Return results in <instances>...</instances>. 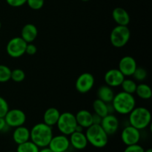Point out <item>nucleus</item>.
Listing matches in <instances>:
<instances>
[{
  "label": "nucleus",
  "mask_w": 152,
  "mask_h": 152,
  "mask_svg": "<svg viewBox=\"0 0 152 152\" xmlns=\"http://www.w3.org/2000/svg\"><path fill=\"white\" fill-rule=\"evenodd\" d=\"M77 125L83 129H87L93 125V114L88 110H80L75 115Z\"/></svg>",
  "instance_id": "f3484780"
},
{
  "label": "nucleus",
  "mask_w": 152,
  "mask_h": 152,
  "mask_svg": "<svg viewBox=\"0 0 152 152\" xmlns=\"http://www.w3.org/2000/svg\"><path fill=\"white\" fill-rule=\"evenodd\" d=\"M111 105L114 111H117L120 114L126 115L136 107V99L134 94L121 91L114 95Z\"/></svg>",
  "instance_id": "f03ea898"
},
{
  "label": "nucleus",
  "mask_w": 152,
  "mask_h": 152,
  "mask_svg": "<svg viewBox=\"0 0 152 152\" xmlns=\"http://www.w3.org/2000/svg\"><path fill=\"white\" fill-rule=\"evenodd\" d=\"M39 148L32 141L28 140L18 145L16 152H39Z\"/></svg>",
  "instance_id": "b1692460"
},
{
  "label": "nucleus",
  "mask_w": 152,
  "mask_h": 152,
  "mask_svg": "<svg viewBox=\"0 0 152 152\" xmlns=\"http://www.w3.org/2000/svg\"><path fill=\"white\" fill-rule=\"evenodd\" d=\"M130 37L131 31L128 26L117 25L111 31L110 41L114 48H120L129 42Z\"/></svg>",
  "instance_id": "39448f33"
},
{
  "label": "nucleus",
  "mask_w": 152,
  "mask_h": 152,
  "mask_svg": "<svg viewBox=\"0 0 152 152\" xmlns=\"http://www.w3.org/2000/svg\"><path fill=\"white\" fill-rule=\"evenodd\" d=\"M11 70L4 65H0V83H4L10 80Z\"/></svg>",
  "instance_id": "a878e982"
},
{
  "label": "nucleus",
  "mask_w": 152,
  "mask_h": 152,
  "mask_svg": "<svg viewBox=\"0 0 152 152\" xmlns=\"http://www.w3.org/2000/svg\"><path fill=\"white\" fill-rule=\"evenodd\" d=\"M95 80L90 73H83L80 74L75 83V88L80 94H86L90 91L94 86Z\"/></svg>",
  "instance_id": "1a4fd4ad"
},
{
  "label": "nucleus",
  "mask_w": 152,
  "mask_h": 152,
  "mask_svg": "<svg viewBox=\"0 0 152 152\" xmlns=\"http://www.w3.org/2000/svg\"><path fill=\"white\" fill-rule=\"evenodd\" d=\"M121 139L126 146L137 144L140 140V131L129 125L122 132Z\"/></svg>",
  "instance_id": "9d476101"
},
{
  "label": "nucleus",
  "mask_w": 152,
  "mask_h": 152,
  "mask_svg": "<svg viewBox=\"0 0 152 152\" xmlns=\"http://www.w3.org/2000/svg\"><path fill=\"white\" fill-rule=\"evenodd\" d=\"M25 78V74L23 70L20 68H16L11 71V76L10 80H13L15 83H22Z\"/></svg>",
  "instance_id": "bb28decb"
},
{
  "label": "nucleus",
  "mask_w": 152,
  "mask_h": 152,
  "mask_svg": "<svg viewBox=\"0 0 152 152\" xmlns=\"http://www.w3.org/2000/svg\"><path fill=\"white\" fill-rule=\"evenodd\" d=\"M82 1H89V0H82Z\"/></svg>",
  "instance_id": "4c0bfd02"
},
{
  "label": "nucleus",
  "mask_w": 152,
  "mask_h": 152,
  "mask_svg": "<svg viewBox=\"0 0 152 152\" xmlns=\"http://www.w3.org/2000/svg\"><path fill=\"white\" fill-rule=\"evenodd\" d=\"M1 22H0V29H1Z\"/></svg>",
  "instance_id": "58836bf2"
},
{
  "label": "nucleus",
  "mask_w": 152,
  "mask_h": 152,
  "mask_svg": "<svg viewBox=\"0 0 152 152\" xmlns=\"http://www.w3.org/2000/svg\"><path fill=\"white\" fill-rule=\"evenodd\" d=\"M38 35V30L34 24L28 23L24 25L21 31V37L27 43H32Z\"/></svg>",
  "instance_id": "a211bd4d"
},
{
  "label": "nucleus",
  "mask_w": 152,
  "mask_h": 152,
  "mask_svg": "<svg viewBox=\"0 0 152 152\" xmlns=\"http://www.w3.org/2000/svg\"><path fill=\"white\" fill-rule=\"evenodd\" d=\"M129 114L130 125L138 130H143L151 124V114L146 108L135 107Z\"/></svg>",
  "instance_id": "7ed1b4c3"
},
{
  "label": "nucleus",
  "mask_w": 152,
  "mask_h": 152,
  "mask_svg": "<svg viewBox=\"0 0 152 152\" xmlns=\"http://www.w3.org/2000/svg\"><path fill=\"white\" fill-rule=\"evenodd\" d=\"M96 95H97L98 99H101L106 103H110V102H112L115 94L114 93V91L110 86L104 85V86H101L98 88Z\"/></svg>",
  "instance_id": "412c9836"
},
{
  "label": "nucleus",
  "mask_w": 152,
  "mask_h": 152,
  "mask_svg": "<svg viewBox=\"0 0 152 152\" xmlns=\"http://www.w3.org/2000/svg\"><path fill=\"white\" fill-rule=\"evenodd\" d=\"M125 76L122 74L119 69H110L107 71L104 76V80L107 86L111 88L118 87L121 86L125 79Z\"/></svg>",
  "instance_id": "4468645a"
},
{
  "label": "nucleus",
  "mask_w": 152,
  "mask_h": 152,
  "mask_svg": "<svg viewBox=\"0 0 152 152\" xmlns=\"http://www.w3.org/2000/svg\"><path fill=\"white\" fill-rule=\"evenodd\" d=\"M37 52V48L35 45L33 43H28L26 46V50H25V53H28V55H32L36 54Z\"/></svg>",
  "instance_id": "473e14b6"
},
{
  "label": "nucleus",
  "mask_w": 152,
  "mask_h": 152,
  "mask_svg": "<svg viewBox=\"0 0 152 152\" xmlns=\"http://www.w3.org/2000/svg\"><path fill=\"white\" fill-rule=\"evenodd\" d=\"M9 110V105L5 99L0 96V117H4Z\"/></svg>",
  "instance_id": "c756f323"
},
{
  "label": "nucleus",
  "mask_w": 152,
  "mask_h": 152,
  "mask_svg": "<svg viewBox=\"0 0 152 152\" xmlns=\"http://www.w3.org/2000/svg\"><path fill=\"white\" fill-rule=\"evenodd\" d=\"M112 16L117 25L128 26V25L130 23V16L127 10L123 7H115L113 10Z\"/></svg>",
  "instance_id": "dca6fc26"
},
{
  "label": "nucleus",
  "mask_w": 152,
  "mask_h": 152,
  "mask_svg": "<svg viewBox=\"0 0 152 152\" xmlns=\"http://www.w3.org/2000/svg\"><path fill=\"white\" fill-rule=\"evenodd\" d=\"M53 136L52 127L44 123L34 125L30 130V140L39 148L48 146Z\"/></svg>",
  "instance_id": "f257e3e1"
},
{
  "label": "nucleus",
  "mask_w": 152,
  "mask_h": 152,
  "mask_svg": "<svg viewBox=\"0 0 152 152\" xmlns=\"http://www.w3.org/2000/svg\"><path fill=\"white\" fill-rule=\"evenodd\" d=\"M7 124H6V122L4 120V117H0V132H2L4 131V129L7 127Z\"/></svg>",
  "instance_id": "f704fd0d"
},
{
  "label": "nucleus",
  "mask_w": 152,
  "mask_h": 152,
  "mask_svg": "<svg viewBox=\"0 0 152 152\" xmlns=\"http://www.w3.org/2000/svg\"><path fill=\"white\" fill-rule=\"evenodd\" d=\"M60 116V112L56 108H49L45 111L43 115V123L49 126H53L56 125Z\"/></svg>",
  "instance_id": "aec40b11"
},
{
  "label": "nucleus",
  "mask_w": 152,
  "mask_h": 152,
  "mask_svg": "<svg viewBox=\"0 0 152 152\" xmlns=\"http://www.w3.org/2000/svg\"><path fill=\"white\" fill-rule=\"evenodd\" d=\"M70 145L75 149L83 150L87 147L88 142L86 134L83 132H74L69 135Z\"/></svg>",
  "instance_id": "2eb2a0df"
},
{
  "label": "nucleus",
  "mask_w": 152,
  "mask_h": 152,
  "mask_svg": "<svg viewBox=\"0 0 152 152\" xmlns=\"http://www.w3.org/2000/svg\"><path fill=\"white\" fill-rule=\"evenodd\" d=\"M108 104L103 102L101 99H96L93 102V109L94 111V114L100 116L101 117H104L108 114Z\"/></svg>",
  "instance_id": "4be33fe9"
},
{
  "label": "nucleus",
  "mask_w": 152,
  "mask_h": 152,
  "mask_svg": "<svg viewBox=\"0 0 152 152\" xmlns=\"http://www.w3.org/2000/svg\"><path fill=\"white\" fill-rule=\"evenodd\" d=\"M63 152H71V151H68V150H67V151H63Z\"/></svg>",
  "instance_id": "ea45409f"
},
{
  "label": "nucleus",
  "mask_w": 152,
  "mask_h": 152,
  "mask_svg": "<svg viewBox=\"0 0 152 152\" xmlns=\"http://www.w3.org/2000/svg\"><path fill=\"white\" fill-rule=\"evenodd\" d=\"M144 152H152L151 148H148L146 150H144Z\"/></svg>",
  "instance_id": "e433bc0d"
},
{
  "label": "nucleus",
  "mask_w": 152,
  "mask_h": 152,
  "mask_svg": "<svg viewBox=\"0 0 152 152\" xmlns=\"http://www.w3.org/2000/svg\"><path fill=\"white\" fill-rule=\"evenodd\" d=\"M100 126L108 136L113 135L118 130L119 120L114 114H108L102 117Z\"/></svg>",
  "instance_id": "ddd939ff"
},
{
  "label": "nucleus",
  "mask_w": 152,
  "mask_h": 152,
  "mask_svg": "<svg viewBox=\"0 0 152 152\" xmlns=\"http://www.w3.org/2000/svg\"><path fill=\"white\" fill-rule=\"evenodd\" d=\"M147 75H148V73H147L146 70L145 68H142V67H137L134 72L132 77H134V79L136 81L142 82L146 79Z\"/></svg>",
  "instance_id": "cd10ccee"
},
{
  "label": "nucleus",
  "mask_w": 152,
  "mask_h": 152,
  "mask_svg": "<svg viewBox=\"0 0 152 152\" xmlns=\"http://www.w3.org/2000/svg\"><path fill=\"white\" fill-rule=\"evenodd\" d=\"M13 140L17 145L30 140V130L24 126L15 128L13 132Z\"/></svg>",
  "instance_id": "6ab92c4d"
},
{
  "label": "nucleus",
  "mask_w": 152,
  "mask_h": 152,
  "mask_svg": "<svg viewBox=\"0 0 152 152\" xmlns=\"http://www.w3.org/2000/svg\"><path fill=\"white\" fill-rule=\"evenodd\" d=\"M102 118L100 116L97 115L96 114H93V124H97L100 125L101 121H102Z\"/></svg>",
  "instance_id": "72a5a7b5"
},
{
  "label": "nucleus",
  "mask_w": 152,
  "mask_h": 152,
  "mask_svg": "<svg viewBox=\"0 0 152 152\" xmlns=\"http://www.w3.org/2000/svg\"><path fill=\"white\" fill-rule=\"evenodd\" d=\"M135 94H137V95L142 99H149L152 96L151 88L145 83H140L137 85Z\"/></svg>",
  "instance_id": "5701e85b"
},
{
  "label": "nucleus",
  "mask_w": 152,
  "mask_h": 152,
  "mask_svg": "<svg viewBox=\"0 0 152 152\" xmlns=\"http://www.w3.org/2000/svg\"><path fill=\"white\" fill-rule=\"evenodd\" d=\"M4 118L8 127L16 128L24 126L26 122V114L21 109H9Z\"/></svg>",
  "instance_id": "6e6552de"
},
{
  "label": "nucleus",
  "mask_w": 152,
  "mask_h": 152,
  "mask_svg": "<svg viewBox=\"0 0 152 152\" xmlns=\"http://www.w3.org/2000/svg\"><path fill=\"white\" fill-rule=\"evenodd\" d=\"M28 43L21 37L11 39L6 46L7 53L12 58H19L25 53Z\"/></svg>",
  "instance_id": "0eeeda50"
},
{
  "label": "nucleus",
  "mask_w": 152,
  "mask_h": 152,
  "mask_svg": "<svg viewBox=\"0 0 152 152\" xmlns=\"http://www.w3.org/2000/svg\"><path fill=\"white\" fill-rule=\"evenodd\" d=\"M137 86V85L135 83L134 80L125 78L120 86L123 89V91L126 92L128 94H134L136 91Z\"/></svg>",
  "instance_id": "393cba45"
},
{
  "label": "nucleus",
  "mask_w": 152,
  "mask_h": 152,
  "mask_svg": "<svg viewBox=\"0 0 152 152\" xmlns=\"http://www.w3.org/2000/svg\"><path fill=\"white\" fill-rule=\"evenodd\" d=\"M27 4L30 8L33 10H39L43 7L45 4V0H27Z\"/></svg>",
  "instance_id": "c85d7f7f"
},
{
  "label": "nucleus",
  "mask_w": 152,
  "mask_h": 152,
  "mask_svg": "<svg viewBox=\"0 0 152 152\" xmlns=\"http://www.w3.org/2000/svg\"><path fill=\"white\" fill-rule=\"evenodd\" d=\"M7 4L13 7H19L26 4L27 0H6Z\"/></svg>",
  "instance_id": "2f4dec72"
},
{
  "label": "nucleus",
  "mask_w": 152,
  "mask_h": 152,
  "mask_svg": "<svg viewBox=\"0 0 152 152\" xmlns=\"http://www.w3.org/2000/svg\"><path fill=\"white\" fill-rule=\"evenodd\" d=\"M39 152H53L50 148L48 147H45V148H42V149H39Z\"/></svg>",
  "instance_id": "c9c22d12"
},
{
  "label": "nucleus",
  "mask_w": 152,
  "mask_h": 152,
  "mask_svg": "<svg viewBox=\"0 0 152 152\" xmlns=\"http://www.w3.org/2000/svg\"><path fill=\"white\" fill-rule=\"evenodd\" d=\"M56 126L62 134L69 136L75 132L77 126L75 115L68 111L60 114Z\"/></svg>",
  "instance_id": "423d86ee"
},
{
  "label": "nucleus",
  "mask_w": 152,
  "mask_h": 152,
  "mask_svg": "<svg viewBox=\"0 0 152 152\" xmlns=\"http://www.w3.org/2000/svg\"><path fill=\"white\" fill-rule=\"evenodd\" d=\"M85 134L87 138L88 142L95 148H104L108 144V135L105 133L100 125H91L86 129Z\"/></svg>",
  "instance_id": "20e7f679"
},
{
  "label": "nucleus",
  "mask_w": 152,
  "mask_h": 152,
  "mask_svg": "<svg viewBox=\"0 0 152 152\" xmlns=\"http://www.w3.org/2000/svg\"><path fill=\"white\" fill-rule=\"evenodd\" d=\"M70 145L69 138L66 135L60 134L53 136L48 147L53 152H63L68 150Z\"/></svg>",
  "instance_id": "9b49d317"
},
{
  "label": "nucleus",
  "mask_w": 152,
  "mask_h": 152,
  "mask_svg": "<svg viewBox=\"0 0 152 152\" xmlns=\"http://www.w3.org/2000/svg\"><path fill=\"white\" fill-rule=\"evenodd\" d=\"M7 152H16V151H7Z\"/></svg>",
  "instance_id": "a19ab883"
},
{
  "label": "nucleus",
  "mask_w": 152,
  "mask_h": 152,
  "mask_svg": "<svg viewBox=\"0 0 152 152\" xmlns=\"http://www.w3.org/2000/svg\"><path fill=\"white\" fill-rule=\"evenodd\" d=\"M144 148L139 144H134L132 145H127L123 152H144Z\"/></svg>",
  "instance_id": "7c9ffc66"
},
{
  "label": "nucleus",
  "mask_w": 152,
  "mask_h": 152,
  "mask_svg": "<svg viewBox=\"0 0 152 152\" xmlns=\"http://www.w3.org/2000/svg\"><path fill=\"white\" fill-rule=\"evenodd\" d=\"M137 68V65L136 60L131 56H123L119 62L118 69L125 77H131L133 75Z\"/></svg>",
  "instance_id": "f8f14e48"
}]
</instances>
